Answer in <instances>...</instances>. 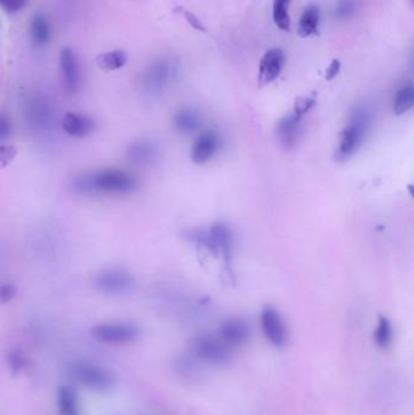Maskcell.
Listing matches in <instances>:
<instances>
[{"mask_svg": "<svg viewBox=\"0 0 414 415\" xmlns=\"http://www.w3.org/2000/svg\"><path fill=\"white\" fill-rule=\"evenodd\" d=\"M393 326L389 319L385 316H379L376 331H374V341L381 348H388L393 343Z\"/></svg>", "mask_w": 414, "mask_h": 415, "instance_id": "d4e9b609", "label": "cell"}, {"mask_svg": "<svg viewBox=\"0 0 414 415\" xmlns=\"http://www.w3.org/2000/svg\"><path fill=\"white\" fill-rule=\"evenodd\" d=\"M13 134V122L8 114L0 112V143L6 141Z\"/></svg>", "mask_w": 414, "mask_h": 415, "instance_id": "83f0119b", "label": "cell"}, {"mask_svg": "<svg viewBox=\"0 0 414 415\" xmlns=\"http://www.w3.org/2000/svg\"><path fill=\"white\" fill-rule=\"evenodd\" d=\"M174 128L181 134H191L202 126L201 114L192 109H183L176 112L173 118Z\"/></svg>", "mask_w": 414, "mask_h": 415, "instance_id": "d6986e66", "label": "cell"}, {"mask_svg": "<svg viewBox=\"0 0 414 415\" xmlns=\"http://www.w3.org/2000/svg\"><path fill=\"white\" fill-rule=\"evenodd\" d=\"M320 17L321 15L318 6L314 4L309 5L301 15L300 21L298 25V35L301 38H307L317 34Z\"/></svg>", "mask_w": 414, "mask_h": 415, "instance_id": "ffe728a7", "label": "cell"}, {"mask_svg": "<svg viewBox=\"0 0 414 415\" xmlns=\"http://www.w3.org/2000/svg\"><path fill=\"white\" fill-rule=\"evenodd\" d=\"M8 361L13 370L20 372L25 367L26 358L20 351H11L9 355Z\"/></svg>", "mask_w": 414, "mask_h": 415, "instance_id": "1f68e13d", "label": "cell"}, {"mask_svg": "<svg viewBox=\"0 0 414 415\" xmlns=\"http://www.w3.org/2000/svg\"><path fill=\"white\" fill-rule=\"evenodd\" d=\"M191 353L196 360L220 367L231 361L232 348L217 336H200L191 341Z\"/></svg>", "mask_w": 414, "mask_h": 415, "instance_id": "5b68a950", "label": "cell"}, {"mask_svg": "<svg viewBox=\"0 0 414 415\" xmlns=\"http://www.w3.org/2000/svg\"><path fill=\"white\" fill-rule=\"evenodd\" d=\"M180 66L173 57L156 60L143 72L141 85L150 96H159L170 88L179 76Z\"/></svg>", "mask_w": 414, "mask_h": 415, "instance_id": "277c9868", "label": "cell"}, {"mask_svg": "<svg viewBox=\"0 0 414 415\" xmlns=\"http://www.w3.org/2000/svg\"><path fill=\"white\" fill-rule=\"evenodd\" d=\"M27 4H28V0H0V8L4 9L6 13H10L21 11Z\"/></svg>", "mask_w": 414, "mask_h": 415, "instance_id": "f546056e", "label": "cell"}, {"mask_svg": "<svg viewBox=\"0 0 414 415\" xmlns=\"http://www.w3.org/2000/svg\"><path fill=\"white\" fill-rule=\"evenodd\" d=\"M138 179L131 172L121 169H102L97 172H82L72 177L70 182L73 192L85 197L129 194L138 189Z\"/></svg>", "mask_w": 414, "mask_h": 415, "instance_id": "6da1fadb", "label": "cell"}, {"mask_svg": "<svg viewBox=\"0 0 414 415\" xmlns=\"http://www.w3.org/2000/svg\"><path fill=\"white\" fill-rule=\"evenodd\" d=\"M373 119L374 112L372 107L367 104H361L352 109L347 128L340 134V141L335 152L337 160H350L355 155L369 136V133L372 129Z\"/></svg>", "mask_w": 414, "mask_h": 415, "instance_id": "7a4b0ae2", "label": "cell"}, {"mask_svg": "<svg viewBox=\"0 0 414 415\" xmlns=\"http://www.w3.org/2000/svg\"><path fill=\"white\" fill-rule=\"evenodd\" d=\"M356 10L357 0H340L335 10V16L338 17L339 20H347L356 13Z\"/></svg>", "mask_w": 414, "mask_h": 415, "instance_id": "484cf974", "label": "cell"}, {"mask_svg": "<svg viewBox=\"0 0 414 415\" xmlns=\"http://www.w3.org/2000/svg\"><path fill=\"white\" fill-rule=\"evenodd\" d=\"M92 284L105 295H123L134 288L135 280L126 270L109 269L97 273Z\"/></svg>", "mask_w": 414, "mask_h": 415, "instance_id": "ba28073f", "label": "cell"}, {"mask_svg": "<svg viewBox=\"0 0 414 415\" xmlns=\"http://www.w3.org/2000/svg\"><path fill=\"white\" fill-rule=\"evenodd\" d=\"M414 105L413 85L408 84L402 87L398 90L395 100H393V114L398 116L407 114Z\"/></svg>", "mask_w": 414, "mask_h": 415, "instance_id": "603a6c76", "label": "cell"}, {"mask_svg": "<svg viewBox=\"0 0 414 415\" xmlns=\"http://www.w3.org/2000/svg\"><path fill=\"white\" fill-rule=\"evenodd\" d=\"M304 117L299 114H289L277 123L276 138L285 150H292L297 146L303 134Z\"/></svg>", "mask_w": 414, "mask_h": 415, "instance_id": "7c38bea8", "label": "cell"}, {"mask_svg": "<svg viewBox=\"0 0 414 415\" xmlns=\"http://www.w3.org/2000/svg\"><path fill=\"white\" fill-rule=\"evenodd\" d=\"M289 4H290V0H273V4H272L273 22L280 30L285 31V32L290 30Z\"/></svg>", "mask_w": 414, "mask_h": 415, "instance_id": "cb8c5ba5", "label": "cell"}, {"mask_svg": "<svg viewBox=\"0 0 414 415\" xmlns=\"http://www.w3.org/2000/svg\"><path fill=\"white\" fill-rule=\"evenodd\" d=\"M285 52L276 48L268 50L260 61L258 83L260 87L271 84L272 82L280 77V72L285 67Z\"/></svg>", "mask_w": 414, "mask_h": 415, "instance_id": "4fadbf2b", "label": "cell"}, {"mask_svg": "<svg viewBox=\"0 0 414 415\" xmlns=\"http://www.w3.org/2000/svg\"><path fill=\"white\" fill-rule=\"evenodd\" d=\"M63 131L72 138H87L97 129V123L89 116L78 114H67L61 122Z\"/></svg>", "mask_w": 414, "mask_h": 415, "instance_id": "e0dca14e", "label": "cell"}, {"mask_svg": "<svg viewBox=\"0 0 414 415\" xmlns=\"http://www.w3.org/2000/svg\"><path fill=\"white\" fill-rule=\"evenodd\" d=\"M260 321L263 336L268 343L275 348H283L287 343V328L280 312L273 307H265Z\"/></svg>", "mask_w": 414, "mask_h": 415, "instance_id": "8fae6325", "label": "cell"}, {"mask_svg": "<svg viewBox=\"0 0 414 415\" xmlns=\"http://www.w3.org/2000/svg\"><path fill=\"white\" fill-rule=\"evenodd\" d=\"M71 374L80 385L97 392L111 390L114 385V377L109 370L88 362H77L72 365Z\"/></svg>", "mask_w": 414, "mask_h": 415, "instance_id": "52a82bcc", "label": "cell"}, {"mask_svg": "<svg viewBox=\"0 0 414 415\" xmlns=\"http://www.w3.org/2000/svg\"><path fill=\"white\" fill-rule=\"evenodd\" d=\"M340 68H342V63H340V61L337 59L333 60L331 65H329V67L327 68L326 79H334L335 77L338 76L339 72H340Z\"/></svg>", "mask_w": 414, "mask_h": 415, "instance_id": "836d02e7", "label": "cell"}, {"mask_svg": "<svg viewBox=\"0 0 414 415\" xmlns=\"http://www.w3.org/2000/svg\"><path fill=\"white\" fill-rule=\"evenodd\" d=\"M17 295L16 285L13 283H1L0 284V305H5L13 300Z\"/></svg>", "mask_w": 414, "mask_h": 415, "instance_id": "4316f807", "label": "cell"}, {"mask_svg": "<svg viewBox=\"0 0 414 415\" xmlns=\"http://www.w3.org/2000/svg\"><path fill=\"white\" fill-rule=\"evenodd\" d=\"M184 17L186 18V21L188 22V25L192 26L195 30L201 31V32H207L205 26L202 23L201 20H200L195 13H191V11H187V10H185Z\"/></svg>", "mask_w": 414, "mask_h": 415, "instance_id": "d6a6232c", "label": "cell"}, {"mask_svg": "<svg viewBox=\"0 0 414 415\" xmlns=\"http://www.w3.org/2000/svg\"><path fill=\"white\" fill-rule=\"evenodd\" d=\"M60 70L65 90L68 94H77L82 84V68L78 56L71 48H65L60 52Z\"/></svg>", "mask_w": 414, "mask_h": 415, "instance_id": "30bf717a", "label": "cell"}, {"mask_svg": "<svg viewBox=\"0 0 414 415\" xmlns=\"http://www.w3.org/2000/svg\"><path fill=\"white\" fill-rule=\"evenodd\" d=\"M315 105V99L314 97L311 96H303L299 97L297 101H295V105H294V112L295 114H299V116H303L304 117V114H307L310 109H312Z\"/></svg>", "mask_w": 414, "mask_h": 415, "instance_id": "f1b7e54d", "label": "cell"}, {"mask_svg": "<svg viewBox=\"0 0 414 415\" xmlns=\"http://www.w3.org/2000/svg\"><path fill=\"white\" fill-rule=\"evenodd\" d=\"M222 147V138L217 131L202 133L193 143L191 158L196 164H205L213 160Z\"/></svg>", "mask_w": 414, "mask_h": 415, "instance_id": "5bb4252c", "label": "cell"}, {"mask_svg": "<svg viewBox=\"0 0 414 415\" xmlns=\"http://www.w3.org/2000/svg\"><path fill=\"white\" fill-rule=\"evenodd\" d=\"M128 55L123 50H113L97 56V65L104 71H117L126 66Z\"/></svg>", "mask_w": 414, "mask_h": 415, "instance_id": "7402d4cb", "label": "cell"}, {"mask_svg": "<svg viewBox=\"0 0 414 415\" xmlns=\"http://www.w3.org/2000/svg\"><path fill=\"white\" fill-rule=\"evenodd\" d=\"M92 336L105 344H126L138 339L140 331L131 323H102L92 328Z\"/></svg>", "mask_w": 414, "mask_h": 415, "instance_id": "9c48e42d", "label": "cell"}, {"mask_svg": "<svg viewBox=\"0 0 414 415\" xmlns=\"http://www.w3.org/2000/svg\"><path fill=\"white\" fill-rule=\"evenodd\" d=\"M219 338L230 348L242 346L251 338V327L241 319H226L220 327Z\"/></svg>", "mask_w": 414, "mask_h": 415, "instance_id": "2e32d148", "label": "cell"}, {"mask_svg": "<svg viewBox=\"0 0 414 415\" xmlns=\"http://www.w3.org/2000/svg\"><path fill=\"white\" fill-rule=\"evenodd\" d=\"M30 33L32 42L38 48L48 45L51 40V25L43 13H36L31 21Z\"/></svg>", "mask_w": 414, "mask_h": 415, "instance_id": "ac0fdd59", "label": "cell"}, {"mask_svg": "<svg viewBox=\"0 0 414 415\" xmlns=\"http://www.w3.org/2000/svg\"><path fill=\"white\" fill-rule=\"evenodd\" d=\"M192 238L214 255H222L226 262L230 261L234 238L230 228L225 223H214L209 230L197 231L196 233H192Z\"/></svg>", "mask_w": 414, "mask_h": 415, "instance_id": "8992f818", "label": "cell"}, {"mask_svg": "<svg viewBox=\"0 0 414 415\" xmlns=\"http://www.w3.org/2000/svg\"><path fill=\"white\" fill-rule=\"evenodd\" d=\"M126 158L140 167H148L159 160L160 150L158 145L150 140H138L128 146L126 151Z\"/></svg>", "mask_w": 414, "mask_h": 415, "instance_id": "9a60e30c", "label": "cell"}, {"mask_svg": "<svg viewBox=\"0 0 414 415\" xmlns=\"http://www.w3.org/2000/svg\"><path fill=\"white\" fill-rule=\"evenodd\" d=\"M16 155V148L8 145H0V167L8 165Z\"/></svg>", "mask_w": 414, "mask_h": 415, "instance_id": "4dcf8cb0", "label": "cell"}, {"mask_svg": "<svg viewBox=\"0 0 414 415\" xmlns=\"http://www.w3.org/2000/svg\"><path fill=\"white\" fill-rule=\"evenodd\" d=\"M22 112L27 128L33 134L48 135L54 131L56 111L50 97L42 92H31L22 104Z\"/></svg>", "mask_w": 414, "mask_h": 415, "instance_id": "3957f363", "label": "cell"}, {"mask_svg": "<svg viewBox=\"0 0 414 415\" xmlns=\"http://www.w3.org/2000/svg\"><path fill=\"white\" fill-rule=\"evenodd\" d=\"M58 407L61 415H78L80 403L75 389L71 386H61L58 391Z\"/></svg>", "mask_w": 414, "mask_h": 415, "instance_id": "44dd1931", "label": "cell"}]
</instances>
